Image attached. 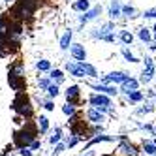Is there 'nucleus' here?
Returning a JSON list of instances; mask_svg holds the SVG:
<instances>
[{"instance_id":"nucleus-1","label":"nucleus","mask_w":156,"mask_h":156,"mask_svg":"<svg viewBox=\"0 0 156 156\" xmlns=\"http://www.w3.org/2000/svg\"><path fill=\"white\" fill-rule=\"evenodd\" d=\"M38 132H40V130H36V126L32 124V122H25L23 130H17V132L13 133V141H15V145H17L19 149L30 147V143L36 139Z\"/></svg>"},{"instance_id":"nucleus-2","label":"nucleus","mask_w":156,"mask_h":156,"mask_svg":"<svg viewBox=\"0 0 156 156\" xmlns=\"http://www.w3.org/2000/svg\"><path fill=\"white\" fill-rule=\"evenodd\" d=\"M12 107L15 109V113L19 117H25V119L32 117V111H34V109H32V105H30L28 96L25 92H17V98L13 100V105Z\"/></svg>"},{"instance_id":"nucleus-3","label":"nucleus","mask_w":156,"mask_h":156,"mask_svg":"<svg viewBox=\"0 0 156 156\" xmlns=\"http://www.w3.org/2000/svg\"><path fill=\"white\" fill-rule=\"evenodd\" d=\"M88 104H90V107H96L100 111H104V113H111L113 111V102H111V96H107V94L94 92L88 96Z\"/></svg>"},{"instance_id":"nucleus-4","label":"nucleus","mask_w":156,"mask_h":156,"mask_svg":"<svg viewBox=\"0 0 156 156\" xmlns=\"http://www.w3.org/2000/svg\"><path fill=\"white\" fill-rule=\"evenodd\" d=\"M90 36H92L94 40H100V41L113 43V41L117 40V36H115V25H113V23H105V25H102L100 28H94V30L90 32Z\"/></svg>"},{"instance_id":"nucleus-5","label":"nucleus","mask_w":156,"mask_h":156,"mask_svg":"<svg viewBox=\"0 0 156 156\" xmlns=\"http://www.w3.org/2000/svg\"><path fill=\"white\" fill-rule=\"evenodd\" d=\"M154 77H156V64H154L152 57H145V66H143V70H141L139 81L143 85H147V83H151L154 79Z\"/></svg>"},{"instance_id":"nucleus-6","label":"nucleus","mask_w":156,"mask_h":156,"mask_svg":"<svg viewBox=\"0 0 156 156\" xmlns=\"http://www.w3.org/2000/svg\"><path fill=\"white\" fill-rule=\"evenodd\" d=\"M128 77H130V73H128V72L115 70V72H111V73L104 75L100 83H104V85H111V83H115V85H122V83H124V81L128 79Z\"/></svg>"},{"instance_id":"nucleus-7","label":"nucleus","mask_w":156,"mask_h":156,"mask_svg":"<svg viewBox=\"0 0 156 156\" xmlns=\"http://www.w3.org/2000/svg\"><path fill=\"white\" fill-rule=\"evenodd\" d=\"M87 120L92 122V124H102V122L105 120V113L100 111V109H96V107H88L87 109Z\"/></svg>"},{"instance_id":"nucleus-8","label":"nucleus","mask_w":156,"mask_h":156,"mask_svg":"<svg viewBox=\"0 0 156 156\" xmlns=\"http://www.w3.org/2000/svg\"><path fill=\"white\" fill-rule=\"evenodd\" d=\"M70 55L73 57L75 62L87 60V51H85V45H81V43H72L70 45Z\"/></svg>"},{"instance_id":"nucleus-9","label":"nucleus","mask_w":156,"mask_h":156,"mask_svg":"<svg viewBox=\"0 0 156 156\" xmlns=\"http://www.w3.org/2000/svg\"><path fill=\"white\" fill-rule=\"evenodd\" d=\"M102 13V6H94V8H90L88 12H85L83 15H79V23L81 25H85V23H88V21H94V19H98V15Z\"/></svg>"},{"instance_id":"nucleus-10","label":"nucleus","mask_w":156,"mask_h":156,"mask_svg":"<svg viewBox=\"0 0 156 156\" xmlns=\"http://www.w3.org/2000/svg\"><path fill=\"white\" fill-rule=\"evenodd\" d=\"M139 79H133V77H128V79L124 81V83H122L120 85V92L122 94H130V92H133V90H139Z\"/></svg>"},{"instance_id":"nucleus-11","label":"nucleus","mask_w":156,"mask_h":156,"mask_svg":"<svg viewBox=\"0 0 156 156\" xmlns=\"http://www.w3.org/2000/svg\"><path fill=\"white\" fill-rule=\"evenodd\" d=\"M92 88L96 92H100V94H107V96H117L119 94V88L115 87V85H104V83H94L92 85Z\"/></svg>"},{"instance_id":"nucleus-12","label":"nucleus","mask_w":156,"mask_h":156,"mask_svg":"<svg viewBox=\"0 0 156 156\" xmlns=\"http://www.w3.org/2000/svg\"><path fill=\"white\" fill-rule=\"evenodd\" d=\"M66 100H68L70 104H73V105H77V102H79V94H81V88H79V85H70L68 88H66Z\"/></svg>"},{"instance_id":"nucleus-13","label":"nucleus","mask_w":156,"mask_h":156,"mask_svg":"<svg viewBox=\"0 0 156 156\" xmlns=\"http://www.w3.org/2000/svg\"><path fill=\"white\" fill-rule=\"evenodd\" d=\"M66 72H70V75H73V77H87L83 68L79 66V62H66Z\"/></svg>"},{"instance_id":"nucleus-14","label":"nucleus","mask_w":156,"mask_h":156,"mask_svg":"<svg viewBox=\"0 0 156 156\" xmlns=\"http://www.w3.org/2000/svg\"><path fill=\"white\" fill-rule=\"evenodd\" d=\"M122 15V4H120V0H111V4H109V17L111 19H119Z\"/></svg>"},{"instance_id":"nucleus-15","label":"nucleus","mask_w":156,"mask_h":156,"mask_svg":"<svg viewBox=\"0 0 156 156\" xmlns=\"http://www.w3.org/2000/svg\"><path fill=\"white\" fill-rule=\"evenodd\" d=\"M79 66L83 68V72H85V75H87V77H90V79H96V77H98V70H96V66H92L90 62L83 60V62H79Z\"/></svg>"},{"instance_id":"nucleus-16","label":"nucleus","mask_w":156,"mask_h":156,"mask_svg":"<svg viewBox=\"0 0 156 156\" xmlns=\"http://www.w3.org/2000/svg\"><path fill=\"white\" fill-rule=\"evenodd\" d=\"M137 38L143 41V43H151L152 40H154V36H152V32L147 28V27H139L137 28Z\"/></svg>"},{"instance_id":"nucleus-17","label":"nucleus","mask_w":156,"mask_h":156,"mask_svg":"<svg viewBox=\"0 0 156 156\" xmlns=\"http://www.w3.org/2000/svg\"><path fill=\"white\" fill-rule=\"evenodd\" d=\"M72 9H75V12H88L90 9V0H75V2L72 4Z\"/></svg>"},{"instance_id":"nucleus-18","label":"nucleus","mask_w":156,"mask_h":156,"mask_svg":"<svg viewBox=\"0 0 156 156\" xmlns=\"http://www.w3.org/2000/svg\"><path fill=\"white\" fill-rule=\"evenodd\" d=\"M72 36H73L72 30H66V32H64V36L60 38V49H62V51L70 49V45H72Z\"/></svg>"},{"instance_id":"nucleus-19","label":"nucleus","mask_w":156,"mask_h":156,"mask_svg":"<svg viewBox=\"0 0 156 156\" xmlns=\"http://www.w3.org/2000/svg\"><path fill=\"white\" fill-rule=\"evenodd\" d=\"M126 100H128L130 104H141L143 100H145V94H143L141 90H133V92L126 94Z\"/></svg>"},{"instance_id":"nucleus-20","label":"nucleus","mask_w":156,"mask_h":156,"mask_svg":"<svg viewBox=\"0 0 156 156\" xmlns=\"http://www.w3.org/2000/svg\"><path fill=\"white\" fill-rule=\"evenodd\" d=\"M120 53H122V57H124V60L126 62H130V64H136V62H139V58L136 57V55H133L130 49H128V45H124L120 49Z\"/></svg>"},{"instance_id":"nucleus-21","label":"nucleus","mask_w":156,"mask_h":156,"mask_svg":"<svg viewBox=\"0 0 156 156\" xmlns=\"http://www.w3.org/2000/svg\"><path fill=\"white\" fill-rule=\"evenodd\" d=\"M119 40L124 43V45H132V43H133V34L130 30H120L119 32Z\"/></svg>"},{"instance_id":"nucleus-22","label":"nucleus","mask_w":156,"mask_h":156,"mask_svg":"<svg viewBox=\"0 0 156 156\" xmlns=\"http://www.w3.org/2000/svg\"><path fill=\"white\" fill-rule=\"evenodd\" d=\"M49 79H51L55 85L64 83V73H62V70H51V72H49Z\"/></svg>"},{"instance_id":"nucleus-23","label":"nucleus","mask_w":156,"mask_h":156,"mask_svg":"<svg viewBox=\"0 0 156 156\" xmlns=\"http://www.w3.org/2000/svg\"><path fill=\"white\" fill-rule=\"evenodd\" d=\"M38 130H40V133H47L49 132V119L45 115L38 117Z\"/></svg>"},{"instance_id":"nucleus-24","label":"nucleus","mask_w":156,"mask_h":156,"mask_svg":"<svg viewBox=\"0 0 156 156\" xmlns=\"http://www.w3.org/2000/svg\"><path fill=\"white\" fill-rule=\"evenodd\" d=\"M60 139H62V128L60 126H55V130L51 132V136H49V143L51 145H57V143H60Z\"/></svg>"},{"instance_id":"nucleus-25","label":"nucleus","mask_w":156,"mask_h":156,"mask_svg":"<svg viewBox=\"0 0 156 156\" xmlns=\"http://www.w3.org/2000/svg\"><path fill=\"white\" fill-rule=\"evenodd\" d=\"M122 15L126 19H133V17H137V9L130 4H122Z\"/></svg>"},{"instance_id":"nucleus-26","label":"nucleus","mask_w":156,"mask_h":156,"mask_svg":"<svg viewBox=\"0 0 156 156\" xmlns=\"http://www.w3.org/2000/svg\"><path fill=\"white\" fill-rule=\"evenodd\" d=\"M119 151H120L122 154H126V156H136V154H137L136 147H133V145H130V143H122L120 147H119Z\"/></svg>"},{"instance_id":"nucleus-27","label":"nucleus","mask_w":156,"mask_h":156,"mask_svg":"<svg viewBox=\"0 0 156 156\" xmlns=\"http://www.w3.org/2000/svg\"><path fill=\"white\" fill-rule=\"evenodd\" d=\"M154 102H147V104H145V105H141V107H137V111H136V113L137 115H149V113H152V111H154Z\"/></svg>"},{"instance_id":"nucleus-28","label":"nucleus","mask_w":156,"mask_h":156,"mask_svg":"<svg viewBox=\"0 0 156 156\" xmlns=\"http://www.w3.org/2000/svg\"><path fill=\"white\" fill-rule=\"evenodd\" d=\"M36 68H38L40 72H51V62L45 60V58H41V60L36 62Z\"/></svg>"},{"instance_id":"nucleus-29","label":"nucleus","mask_w":156,"mask_h":156,"mask_svg":"<svg viewBox=\"0 0 156 156\" xmlns=\"http://www.w3.org/2000/svg\"><path fill=\"white\" fill-rule=\"evenodd\" d=\"M62 113H64L66 117H73V115H75V105L70 104V102H66V104L62 105Z\"/></svg>"},{"instance_id":"nucleus-30","label":"nucleus","mask_w":156,"mask_h":156,"mask_svg":"<svg viewBox=\"0 0 156 156\" xmlns=\"http://www.w3.org/2000/svg\"><path fill=\"white\" fill-rule=\"evenodd\" d=\"M143 149H145V152L151 154V156L156 154V145H154V141H143Z\"/></svg>"},{"instance_id":"nucleus-31","label":"nucleus","mask_w":156,"mask_h":156,"mask_svg":"<svg viewBox=\"0 0 156 156\" xmlns=\"http://www.w3.org/2000/svg\"><path fill=\"white\" fill-rule=\"evenodd\" d=\"M102 141H113V137H111V136H96V137H92L90 141L87 143V149L90 147V145H94V143H102Z\"/></svg>"},{"instance_id":"nucleus-32","label":"nucleus","mask_w":156,"mask_h":156,"mask_svg":"<svg viewBox=\"0 0 156 156\" xmlns=\"http://www.w3.org/2000/svg\"><path fill=\"white\" fill-rule=\"evenodd\" d=\"M47 94H49V98H57L58 94H60V88H58V85H51L49 88H47Z\"/></svg>"},{"instance_id":"nucleus-33","label":"nucleus","mask_w":156,"mask_h":156,"mask_svg":"<svg viewBox=\"0 0 156 156\" xmlns=\"http://www.w3.org/2000/svg\"><path fill=\"white\" fill-rule=\"evenodd\" d=\"M66 149H68V145H66V143H57V145H55V151H53V154H55V156H58V154H62Z\"/></svg>"},{"instance_id":"nucleus-34","label":"nucleus","mask_w":156,"mask_h":156,"mask_svg":"<svg viewBox=\"0 0 156 156\" xmlns=\"http://www.w3.org/2000/svg\"><path fill=\"white\" fill-rule=\"evenodd\" d=\"M141 15H143L145 19H156V8H149V9H145Z\"/></svg>"},{"instance_id":"nucleus-35","label":"nucleus","mask_w":156,"mask_h":156,"mask_svg":"<svg viewBox=\"0 0 156 156\" xmlns=\"http://www.w3.org/2000/svg\"><path fill=\"white\" fill-rule=\"evenodd\" d=\"M38 85H40V88H45V90H47V88L53 85V81L47 79V77H41V79H38Z\"/></svg>"},{"instance_id":"nucleus-36","label":"nucleus","mask_w":156,"mask_h":156,"mask_svg":"<svg viewBox=\"0 0 156 156\" xmlns=\"http://www.w3.org/2000/svg\"><path fill=\"white\" fill-rule=\"evenodd\" d=\"M77 141H79V136H75V133H72V136L66 139V145H68V149H72L73 145H77Z\"/></svg>"},{"instance_id":"nucleus-37","label":"nucleus","mask_w":156,"mask_h":156,"mask_svg":"<svg viewBox=\"0 0 156 156\" xmlns=\"http://www.w3.org/2000/svg\"><path fill=\"white\" fill-rule=\"evenodd\" d=\"M30 149H32V151H38V149H41V141H38V139H34V141H32V143H30Z\"/></svg>"},{"instance_id":"nucleus-38","label":"nucleus","mask_w":156,"mask_h":156,"mask_svg":"<svg viewBox=\"0 0 156 156\" xmlns=\"http://www.w3.org/2000/svg\"><path fill=\"white\" fill-rule=\"evenodd\" d=\"M19 152H21V156H30L32 154V149L30 147H23V149H19Z\"/></svg>"},{"instance_id":"nucleus-39","label":"nucleus","mask_w":156,"mask_h":156,"mask_svg":"<svg viewBox=\"0 0 156 156\" xmlns=\"http://www.w3.org/2000/svg\"><path fill=\"white\" fill-rule=\"evenodd\" d=\"M43 107H45L47 111H53V109H55V104H53V100H47V102L43 104Z\"/></svg>"},{"instance_id":"nucleus-40","label":"nucleus","mask_w":156,"mask_h":156,"mask_svg":"<svg viewBox=\"0 0 156 156\" xmlns=\"http://www.w3.org/2000/svg\"><path fill=\"white\" fill-rule=\"evenodd\" d=\"M152 36H154V41H156V23H154V27H152Z\"/></svg>"},{"instance_id":"nucleus-41","label":"nucleus","mask_w":156,"mask_h":156,"mask_svg":"<svg viewBox=\"0 0 156 156\" xmlns=\"http://www.w3.org/2000/svg\"><path fill=\"white\" fill-rule=\"evenodd\" d=\"M4 2H12V0H4Z\"/></svg>"},{"instance_id":"nucleus-42","label":"nucleus","mask_w":156,"mask_h":156,"mask_svg":"<svg viewBox=\"0 0 156 156\" xmlns=\"http://www.w3.org/2000/svg\"><path fill=\"white\" fill-rule=\"evenodd\" d=\"M154 104H156V96H154Z\"/></svg>"},{"instance_id":"nucleus-43","label":"nucleus","mask_w":156,"mask_h":156,"mask_svg":"<svg viewBox=\"0 0 156 156\" xmlns=\"http://www.w3.org/2000/svg\"><path fill=\"white\" fill-rule=\"evenodd\" d=\"M152 141H154V145H156V139H152Z\"/></svg>"},{"instance_id":"nucleus-44","label":"nucleus","mask_w":156,"mask_h":156,"mask_svg":"<svg viewBox=\"0 0 156 156\" xmlns=\"http://www.w3.org/2000/svg\"><path fill=\"white\" fill-rule=\"evenodd\" d=\"M154 132H156V126H154Z\"/></svg>"},{"instance_id":"nucleus-45","label":"nucleus","mask_w":156,"mask_h":156,"mask_svg":"<svg viewBox=\"0 0 156 156\" xmlns=\"http://www.w3.org/2000/svg\"><path fill=\"white\" fill-rule=\"evenodd\" d=\"M154 79H156V77H154Z\"/></svg>"}]
</instances>
